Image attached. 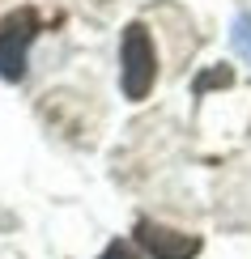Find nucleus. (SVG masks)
I'll use <instances>...</instances> for the list:
<instances>
[{"mask_svg":"<svg viewBox=\"0 0 251 259\" xmlns=\"http://www.w3.org/2000/svg\"><path fill=\"white\" fill-rule=\"evenodd\" d=\"M119 81H124V98H149L158 81V51H154V34H149L140 21L124 26V42H119Z\"/></svg>","mask_w":251,"mask_h":259,"instance_id":"obj_1","label":"nucleus"},{"mask_svg":"<svg viewBox=\"0 0 251 259\" xmlns=\"http://www.w3.org/2000/svg\"><path fill=\"white\" fill-rule=\"evenodd\" d=\"M39 30H43V17L30 5H21V9L0 17V77L5 81L26 77V51L39 38Z\"/></svg>","mask_w":251,"mask_h":259,"instance_id":"obj_2","label":"nucleus"},{"mask_svg":"<svg viewBox=\"0 0 251 259\" xmlns=\"http://www.w3.org/2000/svg\"><path fill=\"white\" fill-rule=\"evenodd\" d=\"M136 242L154 259H196L200 255V238L196 234L170 230V225H158V221H136Z\"/></svg>","mask_w":251,"mask_h":259,"instance_id":"obj_3","label":"nucleus"},{"mask_svg":"<svg viewBox=\"0 0 251 259\" xmlns=\"http://www.w3.org/2000/svg\"><path fill=\"white\" fill-rule=\"evenodd\" d=\"M234 51H238V56H243V60H251V17H238L234 21Z\"/></svg>","mask_w":251,"mask_h":259,"instance_id":"obj_4","label":"nucleus"},{"mask_svg":"<svg viewBox=\"0 0 251 259\" xmlns=\"http://www.w3.org/2000/svg\"><path fill=\"white\" fill-rule=\"evenodd\" d=\"M230 81H234V72H230V68H213V72H204V77L196 81V94L213 90V85H230Z\"/></svg>","mask_w":251,"mask_h":259,"instance_id":"obj_5","label":"nucleus"},{"mask_svg":"<svg viewBox=\"0 0 251 259\" xmlns=\"http://www.w3.org/2000/svg\"><path fill=\"white\" fill-rule=\"evenodd\" d=\"M102 259H140V255H136L128 242H111V246L102 251Z\"/></svg>","mask_w":251,"mask_h":259,"instance_id":"obj_6","label":"nucleus"}]
</instances>
